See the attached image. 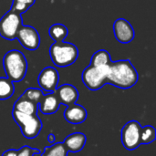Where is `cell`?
<instances>
[{
  "instance_id": "9c48e42d",
  "label": "cell",
  "mask_w": 156,
  "mask_h": 156,
  "mask_svg": "<svg viewBox=\"0 0 156 156\" xmlns=\"http://www.w3.org/2000/svg\"><path fill=\"white\" fill-rule=\"evenodd\" d=\"M59 75L58 70L53 67H47L41 70L37 77V83L40 90L47 93L54 92L58 87Z\"/></svg>"
},
{
  "instance_id": "d4e9b609",
  "label": "cell",
  "mask_w": 156,
  "mask_h": 156,
  "mask_svg": "<svg viewBox=\"0 0 156 156\" xmlns=\"http://www.w3.org/2000/svg\"><path fill=\"white\" fill-rule=\"evenodd\" d=\"M48 142L49 144H53L56 143V136H55L52 133H50L48 134Z\"/></svg>"
},
{
  "instance_id": "5b68a950",
  "label": "cell",
  "mask_w": 156,
  "mask_h": 156,
  "mask_svg": "<svg viewBox=\"0 0 156 156\" xmlns=\"http://www.w3.org/2000/svg\"><path fill=\"white\" fill-rule=\"evenodd\" d=\"M109 65L94 67L88 66L82 72L81 80L84 85L90 90H98L107 84V75L109 72Z\"/></svg>"
},
{
  "instance_id": "603a6c76",
  "label": "cell",
  "mask_w": 156,
  "mask_h": 156,
  "mask_svg": "<svg viewBox=\"0 0 156 156\" xmlns=\"http://www.w3.org/2000/svg\"><path fill=\"white\" fill-rule=\"evenodd\" d=\"M17 154V150L16 149H9L5 151L1 156H16Z\"/></svg>"
},
{
  "instance_id": "5bb4252c",
  "label": "cell",
  "mask_w": 156,
  "mask_h": 156,
  "mask_svg": "<svg viewBox=\"0 0 156 156\" xmlns=\"http://www.w3.org/2000/svg\"><path fill=\"white\" fill-rule=\"evenodd\" d=\"M87 143L86 135L82 133H73L67 136L63 141V145L65 146L68 153H79L85 147Z\"/></svg>"
},
{
  "instance_id": "d6986e66",
  "label": "cell",
  "mask_w": 156,
  "mask_h": 156,
  "mask_svg": "<svg viewBox=\"0 0 156 156\" xmlns=\"http://www.w3.org/2000/svg\"><path fill=\"white\" fill-rule=\"evenodd\" d=\"M156 139L155 128L152 125H146L141 127L140 142L141 144H150Z\"/></svg>"
},
{
  "instance_id": "9a60e30c",
  "label": "cell",
  "mask_w": 156,
  "mask_h": 156,
  "mask_svg": "<svg viewBox=\"0 0 156 156\" xmlns=\"http://www.w3.org/2000/svg\"><path fill=\"white\" fill-rule=\"evenodd\" d=\"M37 106H38L37 103H35L24 98L23 96H20L14 103L13 110L26 114H37L38 112Z\"/></svg>"
},
{
  "instance_id": "30bf717a",
  "label": "cell",
  "mask_w": 156,
  "mask_h": 156,
  "mask_svg": "<svg viewBox=\"0 0 156 156\" xmlns=\"http://www.w3.org/2000/svg\"><path fill=\"white\" fill-rule=\"evenodd\" d=\"M113 32L116 39L123 44L130 43L135 37V32L131 23L124 18H118L113 24Z\"/></svg>"
},
{
  "instance_id": "277c9868",
  "label": "cell",
  "mask_w": 156,
  "mask_h": 156,
  "mask_svg": "<svg viewBox=\"0 0 156 156\" xmlns=\"http://www.w3.org/2000/svg\"><path fill=\"white\" fill-rule=\"evenodd\" d=\"M12 117L19 126L22 135L27 139L36 138L42 130L43 124L37 114H26L13 110Z\"/></svg>"
},
{
  "instance_id": "52a82bcc",
  "label": "cell",
  "mask_w": 156,
  "mask_h": 156,
  "mask_svg": "<svg viewBox=\"0 0 156 156\" xmlns=\"http://www.w3.org/2000/svg\"><path fill=\"white\" fill-rule=\"evenodd\" d=\"M141 124L137 121H130L122 129L121 139L123 147L128 151H133L141 145Z\"/></svg>"
},
{
  "instance_id": "ffe728a7",
  "label": "cell",
  "mask_w": 156,
  "mask_h": 156,
  "mask_svg": "<svg viewBox=\"0 0 156 156\" xmlns=\"http://www.w3.org/2000/svg\"><path fill=\"white\" fill-rule=\"evenodd\" d=\"M41 156H68V151L62 143H55L50 146L45 147Z\"/></svg>"
},
{
  "instance_id": "cb8c5ba5",
  "label": "cell",
  "mask_w": 156,
  "mask_h": 156,
  "mask_svg": "<svg viewBox=\"0 0 156 156\" xmlns=\"http://www.w3.org/2000/svg\"><path fill=\"white\" fill-rule=\"evenodd\" d=\"M14 2H18V3H22V4H25L27 5H28L29 7L31 5H33L36 2V0H13Z\"/></svg>"
},
{
  "instance_id": "7c38bea8",
  "label": "cell",
  "mask_w": 156,
  "mask_h": 156,
  "mask_svg": "<svg viewBox=\"0 0 156 156\" xmlns=\"http://www.w3.org/2000/svg\"><path fill=\"white\" fill-rule=\"evenodd\" d=\"M88 113L86 109L77 103L67 106L64 111V119L71 124H80L87 119Z\"/></svg>"
},
{
  "instance_id": "4fadbf2b",
  "label": "cell",
  "mask_w": 156,
  "mask_h": 156,
  "mask_svg": "<svg viewBox=\"0 0 156 156\" xmlns=\"http://www.w3.org/2000/svg\"><path fill=\"white\" fill-rule=\"evenodd\" d=\"M60 102L55 92L44 94L38 102V111L44 115H51L58 112Z\"/></svg>"
},
{
  "instance_id": "7a4b0ae2",
  "label": "cell",
  "mask_w": 156,
  "mask_h": 156,
  "mask_svg": "<svg viewBox=\"0 0 156 156\" xmlns=\"http://www.w3.org/2000/svg\"><path fill=\"white\" fill-rule=\"evenodd\" d=\"M3 66L6 78L12 82L21 81L27 74V58L25 55L17 49H12L5 55L3 58Z\"/></svg>"
},
{
  "instance_id": "ac0fdd59",
  "label": "cell",
  "mask_w": 156,
  "mask_h": 156,
  "mask_svg": "<svg viewBox=\"0 0 156 156\" xmlns=\"http://www.w3.org/2000/svg\"><path fill=\"white\" fill-rule=\"evenodd\" d=\"M15 87L13 82L7 78H0V101H5L13 96Z\"/></svg>"
},
{
  "instance_id": "e0dca14e",
  "label": "cell",
  "mask_w": 156,
  "mask_h": 156,
  "mask_svg": "<svg viewBox=\"0 0 156 156\" xmlns=\"http://www.w3.org/2000/svg\"><path fill=\"white\" fill-rule=\"evenodd\" d=\"M112 62L110 53L105 49H101L96 51L90 60V65L94 67H100L104 65H109Z\"/></svg>"
},
{
  "instance_id": "2e32d148",
  "label": "cell",
  "mask_w": 156,
  "mask_h": 156,
  "mask_svg": "<svg viewBox=\"0 0 156 156\" xmlns=\"http://www.w3.org/2000/svg\"><path fill=\"white\" fill-rule=\"evenodd\" d=\"M48 33L50 37L55 42H60V41H64V39L67 37L69 34V30L66 26L57 23L49 27Z\"/></svg>"
},
{
  "instance_id": "8fae6325",
  "label": "cell",
  "mask_w": 156,
  "mask_h": 156,
  "mask_svg": "<svg viewBox=\"0 0 156 156\" xmlns=\"http://www.w3.org/2000/svg\"><path fill=\"white\" fill-rule=\"evenodd\" d=\"M54 92L56 93L60 104L66 106L76 103L79 100V91L71 84H63L57 87Z\"/></svg>"
},
{
  "instance_id": "7402d4cb",
  "label": "cell",
  "mask_w": 156,
  "mask_h": 156,
  "mask_svg": "<svg viewBox=\"0 0 156 156\" xmlns=\"http://www.w3.org/2000/svg\"><path fill=\"white\" fill-rule=\"evenodd\" d=\"M35 154H41V152L38 149L32 148L28 145L22 146L19 150H17L16 156H34Z\"/></svg>"
},
{
  "instance_id": "6da1fadb",
  "label": "cell",
  "mask_w": 156,
  "mask_h": 156,
  "mask_svg": "<svg viewBox=\"0 0 156 156\" xmlns=\"http://www.w3.org/2000/svg\"><path fill=\"white\" fill-rule=\"evenodd\" d=\"M139 76L136 69L129 59L112 61L107 75V84L120 89H130L138 81Z\"/></svg>"
},
{
  "instance_id": "44dd1931",
  "label": "cell",
  "mask_w": 156,
  "mask_h": 156,
  "mask_svg": "<svg viewBox=\"0 0 156 156\" xmlns=\"http://www.w3.org/2000/svg\"><path fill=\"white\" fill-rule=\"evenodd\" d=\"M43 95H44V93L40 89L29 88V89H27L21 96H23L24 98L38 104V102L41 100V98L43 97Z\"/></svg>"
},
{
  "instance_id": "ba28073f",
  "label": "cell",
  "mask_w": 156,
  "mask_h": 156,
  "mask_svg": "<svg viewBox=\"0 0 156 156\" xmlns=\"http://www.w3.org/2000/svg\"><path fill=\"white\" fill-rule=\"evenodd\" d=\"M16 38L27 50H36L40 45V36L37 29L31 26L22 25L17 31Z\"/></svg>"
},
{
  "instance_id": "3957f363",
  "label": "cell",
  "mask_w": 156,
  "mask_h": 156,
  "mask_svg": "<svg viewBox=\"0 0 156 156\" xmlns=\"http://www.w3.org/2000/svg\"><path fill=\"white\" fill-rule=\"evenodd\" d=\"M49 56L55 66L65 68L72 65L79 57L78 48L69 42H55L49 48Z\"/></svg>"
},
{
  "instance_id": "8992f818",
  "label": "cell",
  "mask_w": 156,
  "mask_h": 156,
  "mask_svg": "<svg viewBox=\"0 0 156 156\" xmlns=\"http://www.w3.org/2000/svg\"><path fill=\"white\" fill-rule=\"evenodd\" d=\"M22 25L21 15L10 9L0 19V36L5 39L14 40Z\"/></svg>"
}]
</instances>
